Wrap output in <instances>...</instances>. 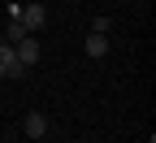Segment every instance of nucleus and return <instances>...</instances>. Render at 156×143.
Returning a JSON list of instances; mask_svg holds the SVG:
<instances>
[{
    "label": "nucleus",
    "instance_id": "39448f33",
    "mask_svg": "<svg viewBox=\"0 0 156 143\" xmlns=\"http://www.w3.org/2000/svg\"><path fill=\"white\" fill-rule=\"evenodd\" d=\"M108 26H113V17H108V13L91 17V35H108Z\"/></svg>",
    "mask_w": 156,
    "mask_h": 143
},
{
    "label": "nucleus",
    "instance_id": "6e6552de",
    "mask_svg": "<svg viewBox=\"0 0 156 143\" xmlns=\"http://www.w3.org/2000/svg\"><path fill=\"white\" fill-rule=\"evenodd\" d=\"M74 5H83V0H74Z\"/></svg>",
    "mask_w": 156,
    "mask_h": 143
},
{
    "label": "nucleus",
    "instance_id": "f03ea898",
    "mask_svg": "<svg viewBox=\"0 0 156 143\" xmlns=\"http://www.w3.org/2000/svg\"><path fill=\"white\" fill-rule=\"evenodd\" d=\"M13 52H17V61H22V65L30 70L35 61H39V39H35V35H26V39H17V44H13Z\"/></svg>",
    "mask_w": 156,
    "mask_h": 143
},
{
    "label": "nucleus",
    "instance_id": "0eeeda50",
    "mask_svg": "<svg viewBox=\"0 0 156 143\" xmlns=\"http://www.w3.org/2000/svg\"><path fill=\"white\" fill-rule=\"evenodd\" d=\"M0 78H5V61H0Z\"/></svg>",
    "mask_w": 156,
    "mask_h": 143
},
{
    "label": "nucleus",
    "instance_id": "1a4fd4ad",
    "mask_svg": "<svg viewBox=\"0 0 156 143\" xmlns=\"http://www.w3.org/2000/svg\"><path fill=\"white\" fill-rule=\"evenodd\" d=\"M0 48H5V39H0Z\"/></svg>",
    "mask_w": 156,
    "mask_h": 143
},
{
    "label": "nucleus",
    "instance_id": "7ed1b4c3",
    "mask_svg": "<svg viewBox=\"0 0 156 143\" xmlns=\"http://www.w3.org/2000/svg\"><path fill=\"white\" fill-rule=\"evenodd\" d=\"M22 130H26V139H44V134H48V117H44V113H26Z\"/></svg>",
    "mask_w": 156,
    "mask_h": 143
},
{
    "label": "nucleus",
    "instance_id": "20e7f679",
    "mask_svg": "<svg viewBox=\"0 0 156 143\" xmlns=\"http://www.w3.org/2000/svg\"><path fill=\"white\" fill-rule=\"evenodd\" d=\"M108 52V35H87V56H104Z\"/></svg>",
    "mask_w": 156,
    "mask_h": 143
},
{
    "label": "nucleus",
    "instance_id": "423d86ee",
    "mask_svg": "<svg viewBox=\"0 0 156 143\" xmlns=\"http://www.w3.org/2000/svg\"><path fill=\"white\" fill-rule=\"evenodd\" d=\"M17 39H26V26H22V22H9V35H5V44L13 48Z\"/></svg>",
    "mask_w": 156,
    "mask_h": 143
},
{
    "label": "nucleus",
    "instance_id": "f257e3e1",
    "mask_svg": "<svg viewBox=\"0 0 156 143\" xmlns=\"http://www.w3.org/2000/svg\"><path fill=\"white\" fill-rule=\"evenodd\" d=\"M17 22L26 26V35H35L39 26L48 22V9H44V5H22V13H17Z\"/></svg>",
    "mask_w": 156,
    "mask_h": 143
}]
</instances>
